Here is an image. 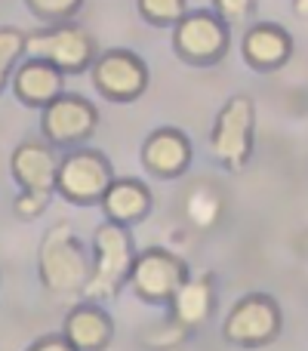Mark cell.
I'll return each mask as SVG.
<instances>
[{"instance_id": "obj_1", "label": "cell", "mask_w": 308, "mask_h": 351, "mask_svg": "<svg viewBox=\"0 0 308 351\" xmlns=\"http://www.w3.org/2000/svg\"><path fill=\"white\" fill-rule=\"evenodd\" d=\"M90 271H93V262L86 256L84 243L74 234V228L68 222H56L43 234L40 253H37L40 284L53 296H84Z\"/></svg>"}, {"instance_id": "obj_2", "label": "cell", "mask_w": 308, "mask_h": 351, "mask_svg": "<svg viewBox=\"0 0 308 351\" xmlns=\"http://www.w3.org/2000/svg\"><path fill=\"white\" fill-rule=\"evenodd\" d=\"M93 271L84 287V296L90 302H105V299L117 296L123 284L130 280V268H133L136 250L133 237H130L127 225H117L105 219L93 234Z\"/></svg>"}, {"instance_id": "obj_3", "label": "cell", "mask_w": 308, "mask_h": 351, "mask_svg": "<svg viewBox=\"0 0 308 351\" xmlns=\"http://www.w3.org/2000/svg\"><path fill=\"white\" fill-rule=\"evenodd\" d=\"M25 53L53 62L62 74H84L99 56V49L96 37L68 19V22H53L49 28L34 31V34H25Z\"/></svg>"}, {"instance_id": "obj_4", "label": "cell", "mask_w": 308, "mask_h": 351, "mask_svg": "<svg viewBox=\"0 0 308 351\" xmlns=\"http://www.w3.org/2000/svg\"><path fill=\"white\" fill-rule=\"evenodd\" d=\"M231 47L228 22L219 12L194 10L173 25V49L182 62L194 68H210L225 59Z\"/></svg>"}, {"instance_id": "obj_5", "label": "cell", "mask_w": 308, "mask_h": 351, "mask_svg": "<svg viewBox=\"0 0 308 351\" xmlns=\"http://www.w3.org/2000/svg\"><path fill=\"white\" fill-rule=\"evenodd\" d=\"M253 130H256V108L250 96H231L216 114L210 133V148L225 170L237 173L253 158Z\"/></svg>"}, {"instance_id": "obj_6", "label": "cell", "mask_w": 308, "mask_h": 351, "mask_svg": "<svg viewBox=\"0 0 308 351\" xmlns=\"http://www.w3.org/2000/svg\"><path fill=\"white\" fill-rule=\"evenodd\" d=\"M284 327V315L281 305L265 293H250V296L237 299L235 308L228 311L222 324V333L231 346L241 348H262L274 342Z\"/></svg>"}, {"instance_id": "obj_7", "label": "cell", "mask_w": 308, "mask_h": 351, "mask_svg": "<svg viewBox=\"0 0 308 351\" xmlns=\"http://www.w3.org/2000/svg\"><path fill=\"white\" fill-rule=\"evenodd\" d=\"M115 173L111 164L102 152H93V148H78V152L65 154L59 160V170H56V191L68 200V204L78 206H90L99 204L105 194V188L111 185Z\"/></svg>"}, {"instance_id": "obj_8", "label": "cell", "mask_w": 308, "mask_h": 351, "mask_svg": "<svg viewBox=\"0 0 308 351\" xmlns=\"http://www.w3.org/2000/svg\"><path fill=\"white\" fill-rule=\"evenodd\" d=\"M188 265L179 259L176 253L163 247H152L142 250L133 259V268H130V280L133 293L148 305H167L173 299V293L179 290L188 280Z\"/></svg>"}, {"instance_id": "obj_9", "label": "cell", "mask_w": 308, "mask_h": 351, "mask_svg": "<svg viewBox=\"0 0 308 351\" xmlns=\"http://www.w3.org/2000/svg\"><path fill=\"white\" fill-rule=\"evenodd\" d=\"M99 127V111L90 99L78 93H59L49 105H43L40 114V133L49 145H80L86 142Z\"/></svg>"}, {"instance_id": "obj_10", "label": "cell", "mask_w": 308, "mask_h": 351, "mask_svg": "<svg viewBox=\"0 0 308 351\" xmlns=\"http://www.w3.org/2000/svg\"><path fill=\"white\" fill-rule=\"evenodd\" d=\"M93 86L108 102H136L148 90V65L130 49H108L93 59Z\"/></svg>"}, {"instance_id": "obj_11", "label": "cell", "mask_w": 308, "mask_h": 351, "mask_svg": "<svg viewBox=\"0 0 308 351\" xmlns=\"http://www.w3.org/2000/svg\"><path fill=\"white\" fill-rule=\"evenodd\" d=\"M191 139L176 127H161L142 142V164L157 179H179L191 167Z\"/></svg>"}, {"instance_id": "obj_12", "label": "cell", "mask_w": 308, "mask_h": 351, "mask_svg": "<svg viewBox=\"0 0 308 351\" xmlns=\"http://www.w3.org/2000/svg\"><path fill=\"white\" fill-rule=\"evenodd\" d=\"M241 53H244V62L253 71H278L293 56V37L278 22L250 25L247 34H244Z\"/></svg>"}, {"instance_id": "obj_13", "label": "cell", "mask_w": 308, "mask_h": 351, "mask_svg": "<svg viewBox=\"0 0 308 351\" xmlns=\"http://www.w3.org/2000/svg\"><path fill=\"white\" fill-rule=\"evenodd\" d=\"M12 179L22 185V191L34 194H53L56 191V170H59V158L53 154L49 142H22L12 152L10 160Z\"/></svg>"}, {"instance_id": "obj_14", "label": "cell", "mask_w": 308, "mask_h": 351, "mask_svg": "<svg viewBox=\"0 0 308 351\" xmlns=\"http://www.w3.org/2000/svg\"><path fill=\"white\" fill-rule=\"evenodd\" d=\"M62 86H65V74L47 59L31 56L22 65L12 68V93H16V99L22 105H28V108H43V105H49L59 93H65Z\"/></svg>"}, {"instance_id": "obj_15", "label": "cell", "mask_w": 308, "mask_h": 351, "mask_svg": "<svg viewBox=\"0 0 308 351\" xmlns=\"http://www.w3.org/2000/svg\"><path fill=\"white\" fill-rule=\"evenodd\" d=\"M62 336L74 351H105L115 336V321L96 302H80L68 311L62 324Z\"/></svg>"}, {"instance_id": "obj_16", "label": "cell", "mask_w": 308, "mask_h": 351, "mask_svg": "<svg viewBox=\"0 0 308 351\" xmlns=\"http://www.w3.org/2000/svg\"><path fill=\"white\" fill-rule=\"evenodd\" d=\"M213 305H216V284H213V274H198L179 287L169 299V315L179 327H185L188 333L198 327H204L206 317L213 315Z\"/></svg>"}, {"instance_id": "obj_17", "label": "cell", "mask_w": 308, "mask_h": 351, "mask_svg": "<svg viewBox=\"0 0 308 351\" xmlns=\"http://www.w3.org/2000/svg\"><path fill=\"white\" fill-rule=\"evenodd\" d=\"M99 204L105 210V219H111L117 225H136L152 213L154 197L148 191V185H142L136 179H111V185L105 188Z\"/></svg>"}, {"instance_id": "obj_18", "label": "cell", "mask_w": 308, "mask_h": 351, "mask_svg": "<svg viewBox=\"0 0 308 351\" xmlns=\"http://www.w3.org/2000/svg\"><path fill=\"white\" fill-rule=\"evenodd\" d=\"M139 16L154 28H173L188 12V0H136Z\"/></svg>"}, {"instance_id": "obj_19", "label": "cell", "mask_w": 308, "mask_h": 351, "mask_svg": "<svg viewBox=\"0 0 308 351\" xmlns=\"http://www.w3.org/2000/svg\"><path fill=\"white\" fill-rule=\"evenodd\" d=\"M25 56V34L19 28H0V90L12 77V68Z\"/></svg>"}, {"instance_id": "obj_20", "label": "cell", "mask_w": 308, "mask_h": 351, "mask_svg": "<svg viewBox=\"0 0 308 351\" xmlns=\"http://www.w3.org/2000/svg\"><path fill=\"white\" fill-rule=\"evenodd\" d=\"M25 6H28L40 22L53 25V22H68V19H74L80 12V6H84V0H25Z\"/></svg>"}, {"instance_id": "obj_21", "label": "cell", "mask_w": 308, "mask_h": 351, "mask_svg": "<svg viewBox=\"0 0 308 351\" xmlns=\"http://www.w3.org/2000/svg\"><path fill=\"white\" fill-rule=\"evenodd\" d=\"M228 25H244L256 12V0H210Z\"/></svg>"}, {"instance_id": "obj_22", "label": "cell", "mask_w": 308, "mask_h": 351, "mask_svg": "<svg viewBox=\"0 0 308 351\" xmlns=\"http://www.w3.org/2000/svg\"><path fill=\"white\" fill-rule=\"evenodd\" d=\"M49 204V194H34V191H22L16 197V204H12V210H16L19 219H25V222H31V219H37L43 210H47Z\"/></svg>"}, {"instance_id": "obj_23", "label": "cell", "mask_w": 308, "mask_h": 351, "mask_svg": "<svg viewBox=\"0 0 308 351\" xmlns=\"http://www.w3.org/2000/svg\"><path fill=\"white\" fill-rule=\"evenodd\" d=\"M28 351H74V348L68 346V339L62 333H53V336H43V339H37Z\"/></svg>"}, {"instance_id": "obj_24", "label": "cell", "mask_w": 308, "mask_h": 351, "mask_svg": "<svg viewBox=\"0 0 308 351\" xmlns=\"http://www.w3.org/2000/svg\"><path fill=\"white\" fill-rule=\"evenodd\" d=\"M293 10H296V16L308 19V0H293Z\"/></svg>"}]
</instances>
